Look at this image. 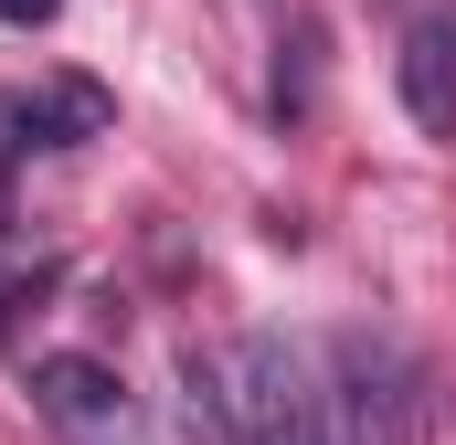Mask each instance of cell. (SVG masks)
Instances as JSON below:
<instances>
[{
	"mask_svg": "<svg viewBox=\"0 0 456 445\" xmlns=\"http://www.w3.org/2000/svg\"><path fill=\"white\" fill-rule=\"evenodd\" d=\"M96 127H107V96H96L86 75L11 85V96H0V159H21V149H86Z\"/></svg>",
	"mask_w": 456,
	"mask_h": 445,
	"instance_id": "obj_3",
	"label": "cell"
},
{
	"mask_svg": "<svg viewBox=\"0 0 456 445\" xmlns=\"http://www.w3.org/2000/svg\"><path fill=\"white\" fill-rule=\"evenodd\" d=\"M393 85H403V117H414L425 138H456V11H425V21L403 32Z\"/></svg>",
	"mask_w": 456,
	"mask_h": 445,
	"instance_id": "obj_4",
	"label": "cell"
},
{
	"mask_svg": "<svg viewBox=\"0 0 456 445\" xmlns=\"http://www.w3.org/2000/svg\"><path fill=\"white\" fill-rule=\"evenodd\" d=\"M330 350V414H340V445H414L425 425V371H414V350L382 329H340L319 339Z\"/></svg>",
	"mask_w": 456,
	"mask_h": 445,
	"instance_id": "obj_2",
	"label": "cell"
},
{
	"mask_svg": "<svg viewBox=\"0 0 456 445\" xmlns=\"http://www.w3.org/2000/svg\"><path fill=\"white\" fill-rule=\"evenodd\" d=\"M181 382H191V445H340L319 339L244 329L213 350H181Z\"/></svg>",
	"mask_w": 456,
	"mask_h": 445,
	"instance_id": "obj_1",
	"label": "cell"
},
{
	"mask_svg": "<svg viewBox=\"0 0 456 445\" xmlns=\"http://www.w3.org/2000/svg\"><path fill=\"white\" fill-rule=\"evenodd\" d=\"M32 403L64 414V425H117L127 414V392H117L107 360H32Z\"/></svg>",
	"mask_w": 456,
	"mask_h": 445,
	"instance_id": "obj_5",
	"label": "cell"
},
{
	"mask_svg": "<svg viewBox=\"0 0 456 445\" xmlns=\"http://www.w3.org/2000/svg\"><path fill=\"white\" fill-rule=\"evenodd\" d=\"M53 11H64V0H0V21H21V32H32V21H53Z\"/></svg>",
	"mask_w": 456,
	"mask_h": 445,
	"instance_id": "obj_7",
	"label": "cell"
},
{
	"mask_svg": "<svg viewBox=\"0 0 456 445\" xmlns=\"http://www.w3.org/2000/svg\"><path fill=\"white\" fill-rule=\"evenodd\" d=\"M0 222H11V191H0Z\"/></svg>",
	"mask_w": 456,
	"mask_h": 445,
	"instance_id": "obj_8",
	"label": "cell"
},
{
	"mask_svg": "<svg viewBox=\"0 0 456 445\" xmlns=\"http://www.w3.org/2000/svg\"><path fill=\"white\" fill-rule=\"evenodd\" d=\"M32 297H43V276H0V329H11V319H21Z\"/></svg>",
	"mask_w": 456,
	"mask_h": 445,
	"instance_id": "obj_6",
	"label": "cell"
}]
</instances>
